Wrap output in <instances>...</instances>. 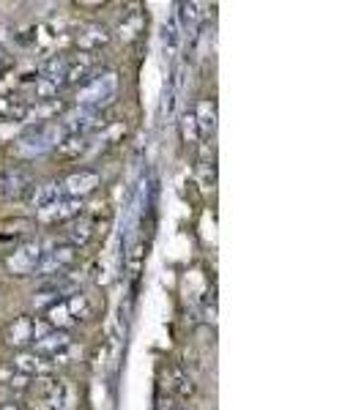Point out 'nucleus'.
<instances>
[{"label":"nucleus","instance_id":"f257e3e1","mask_svg":"<svg viewBox=\"0 0 364 410\" xmlns=\"http://www.w3.org/2000/svg\"><path fill=\"white\" fill-rule=\"evenodd\" d=\"M118 93V74L115 71H101L88 80V85H83L77 93V107L83 110H93V112H101V107L113 104Z\"/></svg>","mask_w":364,"mask_h":410},{"label":"nucleus","instance_id":"f03ea898","mask_svg":"<svg viewBox=\"0 0 364 410\" xmlns=\"http://www.w3.org/2000/svg\"><path fill=\"white\" fill-rule=\"evenodd\" d=\"M66 129H63V123L60 121H42V123H36L28 135L19 139V145H17V151L22 153V156H36V153H47V151H52V148H58L63 139H66Z\"/></svg>","mask_w":364,"mask_h":410},{"label":"nucleus","instance_id":"7ed1b4c3","mask_svg":"<svg viewBox=\"0 0 364 410\" xmlns=\"http://www.w3.org/2000/svg\"><path fill=\"white\" fill-rule=\"evenodd\" d=\"M74 260H77V246H72V244H55L44 257L39 260V266L33 268V273H36L42 282H49V279H55V276H63L66 268L74 266Z\"/></svg>","mask_w":364,"mask_h":410},{"label":"nucleus","instance_id":"20e7f679","mask_svg":"<svg viewBox=\"0 0 364 410\" xmlns=\"http://www.w3.org/2000/svg\"><path fill=\"white\" fill-rule=\"evenodd\" d=\"M39 388H42V400L52 410H74L77 394H74V388L66 380H60V377H44L39 383Z\"/></svg>","mask_w":364,"mask_h":410},{"label":"nucleus","instance_id":"39448f33","mask_svg":"<svg viewBox=\"0 0 364 410\" xmlns=\"http://www.w3.org/2000/svg\"><path fill=\"white\" fill-rule=\"evenodd\" d=\"M44 255H47L44 241H28V244H22V246L8 257V268L14 273H31L39 266V260H42Z\"/></svg>","mask_w":364,"mask_h":410},{"label":"nucleus","instance_id":"423d86ee","mask_svg":"<svg viewBox=\"0 0 364 410\" xmlns=\"http://www.w3.org/2000/svg\"><path fill=\"white\" fill-rule=\"evenodd\" d=\"M11 366H14V372H19V375H25V377H49V375L55 372V364H52L47 356H39V353H33V350L17 353Z\"/></svg>","mask_w":364,"mask_h":410},{"label":"nucleus","instance_id":"0eeeda50","mask_svg":"<svg viewBox=\"0 0 364 410\" xmlns=\"http://www.w3.org/2000/svg\"><path fill=\"white\" fill-rule=\"evenodd\" d=\"M83 216V200H74V197H60L55 205H49L44 211H39V219L47 225H55V222H72Z\"/></svg>","mask_w":364,"mask_h":410},{"label":"nucleus","instance_id":"6e6552de","mask_svg":"<svg viewBox=\"0 0 364 410\" xmlns=\"http://www.w3.org/2000/svg\"><path fill=\"white\" fill-rule=\"evenodd\" d=\"M96 186H99V173H93V170H77L66 181H60V191H63V197L83 200L85 194L96 191Z\"/></svg>","mask_w":364,"mask_h":410},{"label":"nucleus","instance_id":"1a4fd4ad","mask_svg":"<svg viewBox=\"0 0 364 410\" xmlns=\"http://www.w3.org/2000/svg\"><path fill=\"white\" fill-rule=\"evenodd\" d=\"M33 345H36L33 353L52 359V356H58V353H63V350L72 348V336H69V331H58V328H52V331H47L42 339H36Z\"/></svg>","mask_w":364,"mask_h":410},{"label":"nucleus","instance_id":"9d476101","mask_svg":"<svg viewBox=\"0 0 364 410\" xmlns=\"http://www.w3.org/2000/svg\"><path fill=\"white\" fill-rule=\"evenodd\" d=\"M6 342L14 345V348H22V345H31L33 342V318L28 315H19L6 325Z\"/></svg>","mask_w":364,"mask_h":410},{"label":"nucleus","instance_id":"9b49d317","mask_svg":"<svg viewBox=\"0 0 364 410\" xmlns=\"http://www.w3.org/2000/svg\"><path fill=\"white\" fill-rule=\"evenodd\" d=\"M96 66V55H88V52H80L74 60H69V69L63 74V85H77L83 80H88Z\"/></svg>","mask_w":364,"mask_h":410},{"label":"nucleus","instance_id":"f8f14e48","mask_svg":"<svg viewBox=\"0 0 364 410\" xmlns=\"http://www.w3.org/2000/svg\"><path fill=\"white\" fill-rule=\"evenodd\" d=\"M195 121H197V129H200V137H208L214 135L217 129V104L211 99H200L195 104Z\"/></svg>","mask_w":364,"mask_h":410},{"label":"nucleus","instance_id":"ddd939ff","mask_svg":"<svg viewBox=\"0 0 364 410\" xmlns=\"http://www.w3.org/2000/svg\"><path fill=\"white\" fill-rule=\"evenodd\" d=\"M200 8H203L200 3H181L179 6L176 22H179V31L189 39H195V33H197V25H200V17H203Z\"/></svg>","mask_w":364,"mask_h":410},{"label":"nucleus","instance_id":"4468645a","mask_svg":"<svg viewBox=\"0 0 364 410\" xmlns=\"http://www.w3.org/2000/svg\"><path fill=\"white\" fill-rule=\"evenodd\" d=\"M107 42H110V31L101 28V25H88V28H83L80 36H77L80 52H88V55H93L96 49H101Z\"/></svg>","mask_w":364,"mask_h":410},{"label":"nucleus","instance_id":"2eb2a0df","mask_svg":"<svg viewBox=\"0 0 364 410\" xmlns=\"http://www.w3.org/2000/svg\"><path fill=\"white\" fill-rule=\"evenodd\" d=\"M60 197H63L60 183H55V181L39 183V186L31 189V205H33L36 211H44V208H49V205H55Z\"/></svg>","mask_w":364,"mask_h":410},{"label":"nucleus","instance_id":"dca6fc26","mask_svg":"<svg viewBox=\"0 0 364 410\" xmlns=\"http://www.w3.org/2000/svg\"><path fill=\"white\" fill-rule=\"evenodd\" d=\"M44 312H47V323H49V328L66 331V328L77 325V323H74V318H72V312H69V307H66V301H63V298H60V301H55V304H49Z\"/></svg>","mask_w":364,"mask_h":410},{"label":"nucleus","instance_id":"f3484780","mask_svg":"<svg viewBox=\"0 0 364 410\" xmlns=\"http://www.w3.org/2000/svg\"><path fill=\"white\" fill-rule=\"evenodd\" d=\"M69 244L72 246H83V244H88L93 235V219L91 216H77V219H72V225H69Z\"/></svg>","mask_w":364,"mask_h":410},{"label":"nucleus","instance_id":"a211bd4d","mask_svg":"<svg viewBox=\"0 0 364 410\" xmlns=\"http://www.w3.org/2000/svg\"><path fill=\"white\" fill-rule=\"evenodd\" d=\"M167 383H170V388H173L179 397H183V400H189V397L195 394V383L189 380V375L183 372L181 366H170V369H167Z\"/></svg>","mask_w":364,"mask_h":410},{"label":"nucleus","instance_id":"6ab92c4d","mask_svg":"<svg viewBox=\"0 0 364 410\" xmlns=\"http://www.w3.org/2000/svg\"><path fill=\"white\" fill-rule=\"evenodd\" d=\"M66 69H69V58L52 55L49 60L42 63V77H44V80H52V83H60V88H63V74H66Z\"/></svg>","mask_w":364,"mask_h":410},{"label":"nucleus","instance_id":"aec40b11","mask_svg":"<svg viewBox=\"0 0 364 410\" xmlns=\"http://www.w3.org/2000/svg\"><path fill=\"white\" fill-rule=\"evenodd\" d=\"M63 301H66V307H69V312H72L74 323L91 318V304H88V298H85L83 293H69Z\"/></svg>","mask_w":364,"mask_h":410},{"label":"nucleus","instance_id":"412c9836","mask_svg":"<svg viewBox=\"0 0 364 410\" xmlns=\"http://www.w3.org/2000/svg\"><path fill=\"white\" fill-rule=\"evenodd\" d=\"M25 183H28V178L22 173H0V197L19 194Z\"/></svg>","mask_w":364,"mask_h":410},{"label":"nucleus","instance_id":"4be33fe9","mask_svg":"<svg viewBox=\"0 0 364 410\" xmlns=\"http://www.w3.org/2000/svg\"><path fill=\"white\" fill-rule=\"evenodd\" d=\"M165 52L167 55H176L179 52V44H181V31H179V22H176V17H170V22L165 25Z\"/></svg>","mask_w":364,"mask_h":410},{"label":"nucleus","instance_id":"5701e85b","mask_svg":"<svg viewBox=\"0 0 364 410\" xmlns=\"http://www.w3.org/2000/svg\"><path fill=\"white\" fill-rule=\"evenodd\" d=\"M83 148H85V137H77V135H72V137H66L55 151L63 156V159H74V156H80L83 153Z\"/></svg>","mask_w":364,"mask_h":410},{"label":"nucleus","instance_id":"b1692460","mask_svg":"<svg viewBox=\"0 0 364 410\" xmlns=\"http://www.w3.org/2000/svg\"><path fill=\"white\" fill-rule=\"evenodd\" d=\"M181 137H183V142H200V129H197V121H195V112H192V110H183Z\"/></svg>","mask_w":364,"mask_h":410},{"label":"nucleus","instance_id":"393cba45","mask_svg":"<svg viewBox=\"0 0 364 410\" xmlns=\"http://www.w3.org/2000/svg\"><path fill=\"white\" fill-rule=\"evenodd\" d=\"M58 91H60V83H52V80H44V77H39L36 80V88H33L36 101H52L58 96Z\"/></svg>","mask_w":364,"mask_h":410},{"label":"nucleus","instance_id":"a878e982","mask_svg":"<svg viewBox=\"0 0 364 410\" xmlns=\"http://www.w3.org/2000/svg\"><path fill=\"white\" fill-rule=\"evenodd\" d=\"M140 260H142V244H137L135 249L129 252V273L140 271Z\"/></svg>","mask_w":364,"mask_h":410},{"label":"nucleus","instance_id":"bb28decb","mask_svg":"<svg viewBox=\"0 0 364 410\" xmlns=\"http://www.w3.org/2000/svg\"><path fill=\"white\" fill-rule=\"evenodd\" d=\"M156 410H189V408H183V405H176V400H170V397L159 394V397H156Z\"/></svg>","mask_w":364,"mask_h":410},{"label":"nucleus","instance_id":"cd10ccee","mask_svg":"<svg viewBox=\"0 0 364 410\" xmlns=\"http://www.w3.org/2000/svg\"><path fill=\"white\" fill-rule=\"evenodd\" d=\"M0 410H22V405H19V402H3Z\"/></svg>","mask_w":364,"mask_h":410}]
</instances>
